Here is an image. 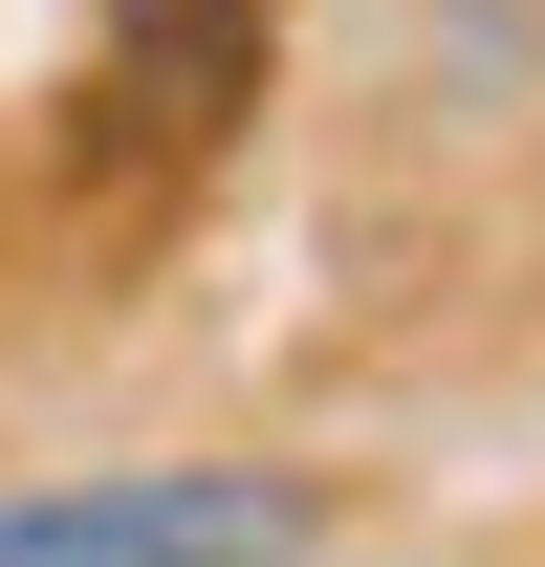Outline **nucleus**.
<instances>
[{
	"mask_svg": "<svg viewBox=\"0 0 545 567\" xmlns=\"http://www.w3.org/2000/svg\"><path fill=\"white\" fill-rule=\"evenodd\" d=\"M349 481L328 458H66L0 481V567H328Z\"/></svg>",
	"mask_w": 545,
	"mask_h": 567,
	"instance_id": "obj_1",
	"label": "nucleus"
},
{
	"mask_svg": "<svg viewBox=\"0 0 545 567\" xmlns=\"http://www.w3.org/2000/svg\"><path fill=\"white\" fill-rule=\"evenodd\" d=\"M110 44H132V110L197 132V110H240V66H263V0H132Z\"/></svg>",
	"mask_w": 545,
	"mask_h": 567,
	"instance_id": "obj_2",
	"label": "nucleus"
}]
</instances>
